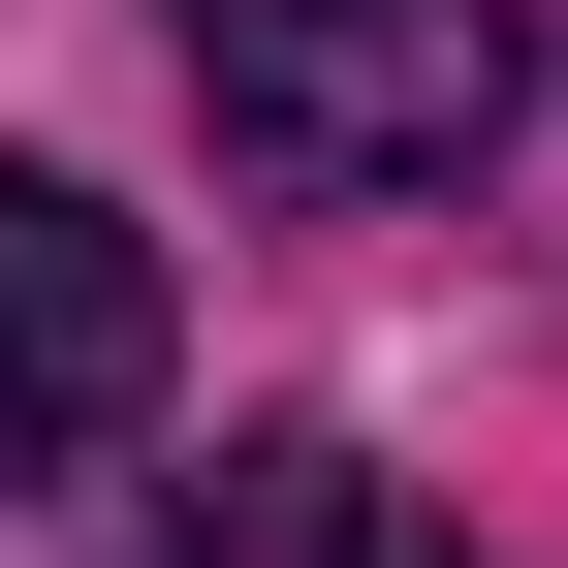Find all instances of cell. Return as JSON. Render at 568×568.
<instances>
[{"label": "cell", "mask_w": 568, "mask_h": 568, "mask_svg": "<svg viewBox=\"0 0 568 568\" xmlns=\"http://www.w3.org/2000/svg\"><path fill=\"white\" fill-rule=\"evenodd\" d=\"M190 95H222V159L284 190V222H410V190L506 159L537 32L506 0H190Z\"/></svg>", "instance_id": "1"}, {"label": "cell", "mask_w": 568, "mask_h": 568, "mask_svg": "<svg viewBox=\"0 0 568 568\" xmlns=\"http://www.w3.org/2000/svg\"><path fill=\"white\" fill-rule=\"evenodd\" d=\"M159 410V222H95L63 159H0V474Z\"/></svg>", "instance_id": "2"}, {"label": "cell", "mask_w": 568, "mask_h": 568, "mask_svg": "<svg viewBox=\"0 0 568 568\" xmlns=\"http://www.w3.org/2000/svg\"><path fill=\"white\" fill-rule=\"evenodd\" d=\"M126 568H379V474H347V443H222V474H159Z\"/></svg>", "instance_id": "3"}, {"label": "cell", "mask_w": 568, "mask_h": 568, "mask_svg": "<svg viewBox=\"0 0 568 568\" xmlns=\"http://www.w3.org/2000/svg\"><path fill=\"white\" fill-rule=\"evenodd\" d=\"M379 568H443V537H379Z\"/></svg>", "instance_id": "4"}]
</instances>
